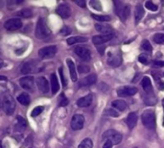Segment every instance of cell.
I'll return each mask as SVG.
<instances>
[{"label":"cell","mask_w":164,"mask_h":148,"mask_svg":"<svg viewBox=\"0 0 164 148\" xmlns=\"http://www.w3.org/2000/svg\"><path fill=\"white\" fill-rule=\"evenodd\" d=\"M112 144H113V143H112L111 141H107V142H105L103 148H111V147H112Z\"/></svg>","instance_id":"obj_46"},{"label":"cell","mask_w":164,"mask_h":148,"mask_svg":"<svg viewBox=\"0 0 164 148\" xmlns=\"http://www.w3.org/2000/svg\"><path fill=\"white\" fill-rule=\"evenodd\" d=\"M2 108L7 115H12L15 110V100L10 94H5L2 98Z\"/></svg>","instance_id":"obj_4"},{"label":"cell","mask_w":164,"mask_h":148,"mask_svg":"<svg viewBox=\"0 0 164 148\" xmlns=\"http://www.w3.org/2000/svg\"><path fill=\"white\" fill-rule=\"evenodd\" d=\"M142 123L143 125L149 130H154L157 125V119H155L154 112L152 110H146L142 114Z\"/></svg>","instance_id":"obj_3"},{"label":"cell","mask_w":164,"mask_h":148,"mask_svg":"<svg viewBox=\"0 0 164 148\" xmlns=\"http://www.w3.org/2000/svg\"><path fill=\"white\" fill-rule=\"evenodd\" d=\"M59 73H60V76H61V80L62 86H64V87H66L67 82H66V80H65V77H64V68L60 67V68H59Z\"/></svg>","instance_id":"obj_40"},{"label":"cell","mask_w":164,"mask_h":148,"mask_svg":"<svg viewBox=\"0 0 164 148\" xmlns=\"http://www.w3.org/2000/svg\"><path fill=\"white\" fill-rule=\"evenodd\" d=\"M18 102L20 104H22L23 106H28L30 104L31 98L27 93H21L20 95L18 96Z\"/></svg>","instance_id":"obj_28"},{"label":"cell","mask_w":164,"mask_h":148,"mask_svg":"<svg viewBox=\"0 0 164 148\" xmlns=\"http://www.w3.org/2000/svg\"><path fill=\"white\" fill-rule=\"evenodd\" d=\"M162 103H163V107H164V99H163V102Z\"/></svg>","instance_id":"obj_49"},{"label":"cell","mask_w":164,"mask_h":148,"mask_svg":"<svg viewBox=\"0 0 164 148\" xmlns=\"http://www.w3.org/2000/svg\"><path fill=\"white\" fill-rule=\"evenodd\" d=\"M122 135L115 130H107L103 134V139H107V141H111L113 144H118L122 141Z\"/></svg>","instance_id":"obj_6"},{"label":"cell","mask_w":164,"mask_h":148,"mask_svg":"<svg viewBox=\"0 0 164 148\" xmlns=\"http://www.w3.org/2000/svg\"><path fill=\"white\" fill-rule=\"evenodd\" d=\"M42 111H43V107L42 106H37L32 111V113H31V116L36 118V116H37L38 114H41L42 113Z\"/></svg>","instance_id":"obj_37"},{"label":"cell","mask_w":164,"mask_h":148,"mask_svg":"<svg viewBox=\"0 0 164 148\" xmlns=\"http://www.w3.org/2000/svg\"><path fill=\"white\" fill-rule=\"evenodd\" d=\"M138 91V90L135 87H129V86H126V87H121L117 90V94L119 96H132L136 94Z\"/></svg>","instance_id":"obj_11"},{"label":"cell","mask_w":164,"mask_h":148,"mask_svg":"<svg viewBox=\"0 0 164 148\" xmlns=\"http://www.w3.org/2000/svg\"><path fill=\"white\" fill-rule=\"evenodd\" d=\"M50 81H51V88H52V93L55 94V93H57L60 90V85L58 82V78L57 76L55 75L54 73L51 74L50 76Z\"/></svg>","instance_id":"obj_24"},{"label":"cell","mask_w":164,"mask_h":148,"mask_svg":"<svg viewBox=\"0 0 164 148\" xmlns=\"http://www.w3.org/2000/svg\"><path fill=\"white\" fill-rule=\"evenodd\" d=\"M78 148H93V142L90 138H84L79 144Z\"/></svg>","instance_id":"obj_31"},{"label":"cell","mask_w":164,"mask_h":148,"mask_svg":"<svg viewBox=\"0 0 164 148\" xmlns=\"http://www.w3.org/2000/svg\"><path fill=\"white\" fill-rule=\"evenodd\" d=\"M144 102H145L146 105L153 106L157 103V97H155L152 92L146 93V97L144 98Z\"/></svg>","instance_id":"obj_27"},{"label":"cell","mask_w":164,"mask_h":148,"mask_svg":"<svg viewBox=\"0 0 164 148\" xmlns=\"http://www.w3.org/2000/svg\"><path fill=\"white\" fill-rule=\"evenodd\" d=\"M107 65H109L112 67H117L119 66L122 63V58L120 56V54H112L109 53L108 54V58L107 60Z\"/></svg>","instance_id":"obj_13"},{"label":"cell","mask_w":164,"mask_h":148,"mask_svg":"<svg viewBox=\"0 0 164 148\" xmlns=\"http://www.w3.org/2000/svg\"><path fill=\"white\" fill-rule=\"evenodd\" d=\"M70 32H71V31H70V29H69L68 27H64V28L61 30L60 33H61L62 36H67L68 34H70Z\"/></svg>","instance_id":"obj_43"},{"label":"cell","mask_w":164,"mask_h":148,"mask_svg":"<svg viewBox=\"0 0 164 148\" xmlns=\"http://www.w3.org/2000/svg\"><path fill=\"white\" fill-rule=\"evenodd\" d=\"M134 148H138V147H134Z\"/></svg>","instance_id":"obj_50"},{"label":"cell","mask_w":164,"mask_h":148,"mask_svg":"<svg viewBox=\"0 0 164 148\" xmlns=\"http://www.w3.org/2000/svg\"><path fill=\"white\" fill-rule=\"evenodd\" d=\"M137 123V114L135 113H131L129 114L128 118H127V124L129 129H134L136 126Z\"/></svg>","instance_id":"obj_22"},{"label":"cell","mask_w":164,"mask_h":148,"mask_svg":"<svg viewBox=\"0 0 164 148\" xmlns=\"http://www.w3.org/2000/svg\"><path fill=\"white\" fill-rule=\"evenodd\" d=\"M138 60H139L140 63L143 64V65H149L150 60H149V58H148V56H146V54H141V55L139 56Z\"/></svg>","instance_id":"obj_39"},{"label":"cell","mask_w":164,"mask_h":148,"mask_svg":"<svg viewBox=\"0 0 164 148\" xmlns=\"http://www.w3.org/2000/svg\"><path fill=\"white\" fill-rule=\"evenodd\" d=\"M17 120H18V124H17V129H19V130H23L24 128H26L27 126V121L25 118H23L22 116L18 115L17 118Z\"/></svg>","instance_id":"obj_30"},{"label":"cell","mask_w":164,"mask_h":148,"mask_svg":"<svg viewBox=\"0 0 164 148\" xmlns=\"http://www.w3.org/2000/svg\"><path fill=\"white\" fill-rule=\"evenodd\" d=\"M1 80H6V78H5V76H1Z\"/></svg>","instance_id":"obj_48"},{"label":"cell","mask_w":164,"mask_h":148,"mask_svg":"<svg viewBox=\"0 0 164 148\" xmlns=\"http://www.w3.org/2000/svg\"><path fill=\"white\" fill-rule=\"evenodd\" d=\"M145 7H146V9H148L149 11H152V12H157L158 9V7L155 4H154L152 1H147L145 3Z\"/></svg>","instance_id":"obj_34"},{"label":"cell","mask_w":164,"mask_h":148,"mask_svg":"<svg viewBox=\"0 0 164 148\" xmlns=\"http://www.w3.org/2000/svg\"><path fill=\"white\" fill-rule=\"evenodd\" d=\"M56 13L62 18H68L70 17V14H71V10H70L68 5L61 4L57 8Z\"/></svg>","instance_id":"obj_15"},{"label":"cell","mask_w":164,"mask_h":148,"mask_svg":"<svg viewBox=\"0 0 164 148\" xmlns=\"http://www.w3.org/2000/svg\"><path fill=\"white\" fill-rule=\"evenodd\" d=\"M105 114L108 116H112V118H118L119 116V114L115 111V109H107V110L105 111Z\"/></svg>","instance_id":"obj_38"},{"label":"cell","mask_w":164,"mask_h":148,"mask_svg":"<svg viewBox=\"0 0 164 148\" xmlns=\"http://www.w3.org/2000/svg\"><path fill=\"white\" fill-rule=\"evenodd\" d=\"M111 106L116 109V110L118 111H121V112H124L125 110L127 109V103L125 102L124 100H114L113 102L111 103Z\"/></svg>","instance_id":"obj_25"},{"label":"cell","mask_w":164,"mask_h":148,"mask_svg":"<svg viewBox=\"0 0 164 148\" xmlns=\"http://www.w3.org/2000/svg\"><path fill=\"white\" fill-rule=\"evenodd\" d=\"M141 46H142V49L145 50L146 52H151L152 51V45L151 43L149 42V41H147V40H144L141 43Z\"/></svg>","instance_id":"obj_35"},{"label":"cell","mask_w":164,"mask_h":148,"mask_svg":"<svg viewBox=\"0 0 164 148\" xmlns=\"http://www.w3.org/2000/svg\"><path fill=\"white\" fill-rule=\"evenodd\" d=\"M96 81H97L96 74H90L85 78H84L83 80H81L79 82V85H80V87H89V86L94 85Z\"/></svg>","instance_id":"obj_17"},{"label":"cell","mask_w":164,"mask_h":148,"mask_svg":"<svg viewBox=\"0 0 164 148\" xmlns=\"http://www.w3.org/2000/svg\"><path fill=\"white\" fill-rule=\"evenodd\" d=\"M95 29L103 35H108L112 32V27L108 24H106V23H96Z\"/></svg>","instance_id":"obj_18"},{"label":"cell","mask_w":164,"mask_h":148,"mask_svg":"<svg viewBox=\"0 0 164 148\" xmlns=\"http://www.w3.org/2000/svg\"><path fill=\"white\" fill-rule=\"evenodd\" d=\"M141 85H142V88L144 90V91L146 93H150L152 92V90H153V86H152V82L150 80L149 77H144L142 81H141Z\"/></svg>","instance_id":"obj_23"},{"label":"cell","mask_w":164,"mask_h":148,"mask_svg":"<svg viewBox=\"0 0 164 148\" xmlns=\"http://www.w3.org/2000/svg\"><path fill=\"white\" fill-rule=\"evenodd\" d=\"M88 38L84 37H81V36H77V37H71L67 38V43L69 45H73L76 43H82V42H87Z\"/></svg>","instance_id":"obj_26"},{"label":"cell","mask_w":164,"mask_h":148,"mask_svg":"<svg viewBox=\"0 0 164 148\" xmlns=\"http://www.w3.org/2000/svg\"><path fill=\"white\" fill-rule=\"evenodd\" d=\"M37 86L38 90L43 93H47L49 91V83L44 77H38L37 79Z\"/></svg>","instance_id":"obj_16"},{"label":"cell","mask_w":164,"mask_h":148,"mask_svg":"<svg viewBox=\"0 0 164 148\" xmlns=\"http://www.w3.org/2000/svg\"><path fill=\"white\" fill-rule=\"evenodd\" d=\"M43 67V65L40 61L37 60H31L28 61L22 66L21 67V73L22 74H31V73H37L41 71Z\"/></svg>","instance_id":"obj_2"},{"label":"cell","mask_w":164,"mask_h":148,"mask_svg":"<svg viewBox=\"0 0 164 148\" xmlns=\"http://www.w3.org/2000/svg\"><path fill=\"white\" fill-rule=\"evenodd\" d=\"M92 100H93V97L91 94H88L87 96H84L82 98H80L79 100L77 101V105L81 107V108H85V107H88L91 105L92 103Z\"/></svg>","instance_id":"obj_19"},{"label":"cell","mask_w":164,"mask_h":148,"mask_svg":"<svg viewBox=\"0 0 164 148\" xmlns=\"http://www.w3.org/2000/svg\"><path fill=\"white\" fill-rule=\"evenodd\" d=\"M91 18H93L95 20L100 21V22H107L111 20V18L108 15L106 14H91Z\"/></svg>","instance_id":"obj_29"},{"label":"cell","mask_w":164,"mask_h":148,"mask_svg":"<svg viewBox=\"0 0 164 148\" xmlns=\"http://www.w3.org/2000/svg\"><path fill=\"white\" fill-rule=\"evenodd\" d=\"M163 76H164V73H163Z\"/></svg>","instance_id":"obj_51"},{"label":"cell","mask_w":164,"mask_h":148,"mask_svg":"<svg viewBox=\"0 0 164 148\" xmlns=\"http://www.w3.org/2000/svg\"><path fill=\"white\" fill-rule=\"evenodd\" d=\"M66 64L67 66L69 68V72H70V76H71V80L73 82L77 81V71H76V67L75 65L73 63V61L71 59H67L66 60Z\"/></svg>","instance_id":"obj_20"},{"label":"cell","mask_w":164,"mask_h":148,"mask_svg":"<svg viewBox=\"0 0 164 148\" xmlns=\"http://www.w3.org/2000/svg\"><path fill=\"white\" fill-rule=\"evenodd\" d=\"M114 12L118 14L122 21H126L130 15V6L119 1H114Z\"/></svg>","instance_id":"obj_5"},{"label":"cell","mask_w":164,"mask_h":148,"mask_svg":"<svg viewBox=\"0 0 164 148\" xmlns=\"http://www.w3.org/2000/svg\"><path fill=\"white\" fill-rule=\"evenodd\" d=\"M36 37L38 40H45L46 38H48L51 34V31L46 23L45 19L41 18L37 20V26H36Z\"/></svg>","instance_id":"obj_1"},{"label":"cell","mask_w":164,"mask_h":148,"mask_svg":"<svg viewBox=\"0 0 164 148\" xmlns=\"http://www.w3.org/2000/svg\"><path fill=\"white\" fill-rule=\"evenodd\" d=\"M57 53V47L56 45H50L46 46V47H42L38 50L37 54L41 59H49L55 56V54Z\"/></svg>","instance_id":"obj_7"},{"label":"cell","mask_w":164,"mask_h":148,"mask_svg":"<svg viewBox=\"0 0 164 148\" xmlns=\"http://www.w3.org/2000/svg\"><path fill=\"white\" fill-rule=\"evenodd\" d=\"M61 102H60V106H61V107H64V106H66L67 104H68V99L65 97V95L62 93V94L61 95Z\"/></svg>","instance_id":"obj_42"},{"label":"cell","mask_w":164,"mask_h":148,"mask_svg":"<svg viewBox=\"0 0 164 148\" xmlns=\"http://www.w3.org/2000/svg\"><path fill=\"white\" fill-rule=\"evenodd\" d=\"M84 118L82 114H75L71 119V128L75 131L81 130L84 127Z\"/></svg>","instance_id":"obj_12"},{"label":"cell","mask_w":164,"mask_h":148,"mask_svg":"<svg viewBox=\"0 0 164 148\" xmlns=\"http://www.w3.org/2000/svg\"><path fill=\"white\" fill-rule=\"evenodd\" d=\"M113 38L112 34H108V35H98L94 36L92 38V42L95 45H101L107 42H109Z\"/></svg>","instance_id":"obj_14"},{"label":"cell","mask_w":164,"mask_h":148,"mask_svg":"<svg viewBox=\"0 0 164 148\" xmlns=\"http://www.w3.org/2000/svg\"><path fill=\"white\" fill-rule=\"evenodd\" d=\"M154 65L155 66H164V61H154Z\"/></svg>","instance_id":"obj_45"},{"label":"cell","mask_w":164,"mask_h":148,"mask_svg":"<svg viewBox=\"0 0 164 148\" xmlns=\"http://www.w3.org/2000/svg\"><path fill=\"white\" fill-rule=\"evenodd\" d=\"M89 5L93 8V9H95L97 11H102V5L99 1H96V0H91L89 2Z\"/></svg>","instance_id":"obj_36"},{"label":"cell","mask_w":164,"mask_h":148,"mask_svg":"<svg viewBox=\"0 0 164 148\" xmlns=\"http://www.w3.org/2000/svg\"><path fill=\"white\" fill-rule=\"evenodd\" d=\"M20 87L28 91H34L35 90V80L32 76H26L23 77L19 80Z\"/></svg>","instance_id":"obj_8"},{"label":"cell","mask_w":164,"mask_h":148,"mask_svg":"<svg viewBox=\"0 0 164 148\" xmlns=\"http://www.w3.org/2000/svg\"><path fill=\"white\" fill-rule=\"evenodd\" d=\"M158 90H164V83H163V82H159L158 85Z\"/></svg>","instance_id":"obj_47"},{"label":"cell","mask_w":164,"mask_h":148,"mask_svg":"<svg viewBox=\"0 0 164 148\" xmlns=\"http://www.w3.org/2000/svg\"><path fill=\"white\" fill-rule=\"evenodd\" d=\"M78 70H79L80 73H88V72H89L90 68H89V66H88L80 65L79 66H78Z\"/></svg>","instance_id":"obj_41"},{"label":"cell","mask_w":164,"mask_h":148,"mask_svg":"<svg viewBox=\"0 0 164 148\" xmlns=\"http://www.w3.org/2000/svg\"><path fill=\"white\" fill-rule=\"evenodd\" d=\"M145 14V11L144 8L142 7L141 4H137L135 7V23H137L142 19V18L144 17Z\"/></svg>","instance_id":"obj_21"},{"label":"cell","mask_w":164,"mask_h":148,"mask_svg":"<svg viewBox=\"0 0 164 148\" xmlns=\"http://www.w3.org/2000/svg\"><path fill=\"white\" fill-rule=\"evenodd\" d=\"M22 26V22L19 18H11L8 19L5 23H4V27L5 29H7L8 31H15L20 29Z\"/></svg>","instance_id":"obj_9"},{"label":"cell","mask_w":164,"mask_h":148,"mask_svg":"<svg viewBox=\"0 0 164 148\" xmlns=\"http://www.w3.org/2000/svg\"><path fill=\"white\" fill-rule=\"evenodd\" d=\"M75 3L77 5H79L80 7H82V8H85V5H87V3H85L84 0H76Z\"/></svg>","instance_id":"obj_44"},{"label":"cell","mask_w":164,"mask_h":148,"mask_svg":"<svg viewBox=\"0 0 164 148\" xmlns=\"http://www.w3.org/2000/svg\"><path fill=\"white\" fill-rule=\"evenodd\" d=\"M154 42L158 44H164V34L157 33L154 36Z\"/></svg>","instance_id":"obj_32"},{"label":"cell","mask_w":164,"mask_h":148,"mask_svg":"<svg viewBox=\"0 0 164 148\" xmlns=\"http://www.w3.org/2000/svg\"><path fill=\"white\" fill-rule=\"evenodd\" d=\"M74 52L84 62H88L91 59L90 50L87 47H84V46H78L74 49Z\"/></svg>","instance_id":"obj_10"},{"label":"cell","mask_w":164,"mask_h":148,"mask_svg":"<svg viewBox=\"0 0 164 148\" xmlns=\"http://www.w3.org/2000/svg\"><path fill=\"white\" fill-rule=\"evenodd\" d=\"M17 14L19 15V17H22V18H31L33 15V13L29 9H23V10L19 11Z\"/></svg>","instance_id":"obj_33"}]
</instances>
